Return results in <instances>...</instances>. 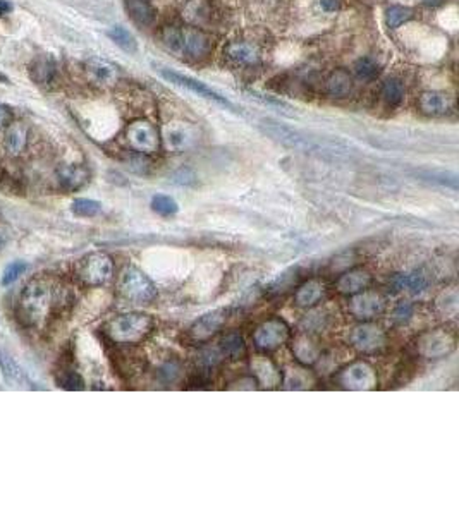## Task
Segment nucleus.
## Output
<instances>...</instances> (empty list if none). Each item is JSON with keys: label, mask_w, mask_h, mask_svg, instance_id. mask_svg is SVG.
I'll use <instances>...</instances> for the list:
<instances>
[{"label": "nucleus", "mask_w": 459, "mask_h": 515, "mask_svg": "<svg viewBox=\"0 0 459 515\" xmlns=\"http://www.w3.org/2000/svg\"><path fill=\"white\" fill-rule=\"evenodd\" d=\"M164 47L182 61L201 62L214 50V38L194 26H165L160 31Z\"/></svg>", "instance_id": "1"}, {"label": "nucleus", "mask_w": 459, "mask_h": 515, "mask_svg": "<svg viewBox=\"0 0 459 515\" xmlns=\"http://www.w3.org/2000/svg\"><path fill=\"white\" fill-rule=\"evenodd\" d=\"M258 126L262 129L263 134H267L270 139H274L275 143L282 145L284 148L295 150V152L306 154H341L346 152V148L341 143L315 138V136L284 126V124H279L275 120L263 119L260 120Z\"/></svg>", "instance_id": "2"}, {"label": "nucleus", "mask_w": 459, "mask_h": 515, "mask_svg": "<svg viewBox=\"0 0 459 515\" xmlns=\"http://www.w3.org/2000/svg\"><path fill=\"white\" fill-rule=\"evenodd\" d=\"M155 330V319L145 312H124L109 319L104 326L107 338L114 344L134 345L146 340Z\"/></svg>", "instance_id": "3"}, {"label": "nucleus", "mask_w": 459, "mask_h": 515, "mask_svg": "<svg viewBox=\"0 0 459 515\" xmlns=\"http://www.w3.org/2000/svg\"><path fill=\"white\" fill-rule=\"evenodd\" d=\"M52 309V289L47 282L33 280L28 283L20 299V318L24 325L36 326L49 316Z\"/></svg>", "instance_id": "4"}, {"label": "nucleus", "mask_w": 459, "mask_h": 515, "mask_svg": "<svg viewBox=\"0 0 459 515\" xmlns=\"http://www.w3.org/2000/svg\"><path fill=\"white\" fill-rule=\"evenodd\" d=\"M119 292L124 299L134 304H150L157 299V287L148 275L143 274L139 268L127 267L120 274Z\"/></svg>", "instance_id": "5"}, {"label": "nucleus", "mask_w": 459, "mask_h": 515, "mask_svg": "<svg viewBox=\"0 0 459 515\" xmlns=\"http://www.w3.org/2000/svg\"><path fill=\"white\" fill-rule=\"evenodd\" d=\"M456 349V333L446 328L428 330L417 340V352L425 359L447 358Z\"/></svg>", "instance_id": "6"}, {"label": "nucleus", "mask_w": 459, "mask_h": 515, "mask_svg": "<svg viewBox=\"0 0 459 515\" xmlns=\"http://www.w3.org/2000/svg\"><path fill=\"white\" fill-rule=\"evenodd\" d=\"M291 337V328L282 318H269L253 332V344L262 352H274Z\"/></svg>", "instance_id": "7"}, {"label": "nucleus", "mask_w": 459, "mask_h": 515, "mask_svg": "<svg viewBox=\"0 0 459 515\" xmlns=\"http://www.w3.org/2000/svg\"><path fill=\"white\" fill-rule=\"evenodd\" d=\"M126 141L131 150L141 154H153L160 148V132L145 119L133 120L126 127Z\"/></svg>", "instance_id": "8"}, {"label": "nucleus", "mask_w": 459, "mask_h": 515, "mask_svg": "<svg viewBox=\"0 0 459 515\" xmlns=\"http://www.w3.org/2000/svg\"><path fill=\"white\" fill-rule=\"evenodd\" d=\"M337 385L344 390H355V392H366L377 386V373L373 366L366 360H356L348 364L344 370L337 374Z\"/></svg>", "instance_id": "9"}, {"label": "nucleus", "mask_w": 459, "mask_h": 515, "mask_svg": "<svg viewBox=\"0 0 459 515\" xmlns=\"http://www.w3.org/2000/svg\"><path fill=\"white\" fill-rule=\"evenodd\" d=\"M114 274V263L110 260V256L105 253H93V255H88L84 260L79 263L78 268V277L84 285L97 287L104 285L105 282L110 280Z\"/></svg>", "instance_id": "10"}, {"label": "nucleus", "mask_w": 459, "mask_h": 515, "mask_svg": "<svg viewBox=\"0 0 459 515\" xmlns=\"http://www.w3.org/2000/svg\"><path fill=\"white\" fill-rule=\"evenodd\" d=\"M348 342L352 349H356L361 354H375L382 351L387 344V335L380 326L373 325L370 322H363L361 325L355 326L350 332Z\"/></svg>", "instance_id": "11"}, {"label": "nucleus", "mask_w": 459, "mask_h": 515, "mask_svg": "<svg viewBox=\"0 0 459 515\" xmlns=\"http://www.w3.org/2000/svg\"><path fill=\"white\" fill-rule=\"evenodd\" d=\"M194 139H196V136H194L193 127L182 120H171V122L164 124L162 131H160V143L171 153L186 152L193 146Z\"/></svg>", "instance_id": "12"}, {"label": "nucleus", "mask_w": 459, "mask_h": 515, "mask_svg": "<svg viewBox=\"0 0 459 515\" xmlns=\"http://www.w3.org/2000/svg\"><path fill=\"white\" fill-rule=\"evenodd\" d=\"M385 299L382 294L375 292V290H361V292L355 294L350 303V311L359 322H372V319L378 318L382 312L385 311Z\"/></svg>", "instance_id": "13"}, {"label": "nucleus", "mask_w": 459, "mask_h": 515, "mask_svg": "<svg viewBox=\"0 0 459 515\" xmlns=\"http://www.w3.org/2000/svg\"><path fill=\"white\" fill-rule=\"evenodd\" d=\"M224 55L236 68H256L262 62V50L256 43L236 40L226 45Z\"/></svg>", "instance_id": "14"}, {"label": "nucleus", "mask_w": 459, "mask_h": 515, "mask_svg": "<svg viewBox=\"0 0 459 515\" xmlns=\"http://www.w3.org/2000/svg\"><path fill=\"white\" fill-rule=\"evenodd\" d=\"M454 98L444 91L428 90L418 97V110L427 117H446L454 112Z\"/></svg>", "instance_id": "15"}, {"label": "nucleus", "mask_w": 459, "mask_h": 515, "mask_svg": "<svg viewBox=\"0 0 459 515\" xmlns=\"http://www.w3.org/2000/svg\"><path fill=\"white\" fill-rule=\"evenodd\" d=\"M160 74H162L167 81H171V83L178 84V86L188 88L189 91H193V93H196L198 97H203V98H207V100H214V102H217V103H220V105L227 106V109L236 110V106H234L233 103H231L229 100H227L226 97H222V95H219V93H217V91L212 90V88H208L207 84H205V83H200V81L193 79V77L178 74V72H174V71H167V69H162V71H160Z\"/></svg>", "instance_id": "16"}, {"label": "nucleus", "mask_w": 459, "mask_h": 515, "mask_svg": "<svg viewBox=\"0 0 459 515\" xmlns=\"http://www.w3.org/2000/svg\"><path fill=\"white\" fill-rule=\"evenodd\" d=\"M226 319H227L226 309H215V311L207 312V315L198 318L196 322L191 325L189 337L193 338L194 342H208L220 332V328L224 326Z\"/></svg>", "instance_id": "17"}, {"label": "nucleus", "mask_w": 459, "mask_h": 515, "mask_svg": "<svg viewBox=\"0 0 459 515\" xmlns=\"http://www.w3.org/2000/svg\"><path fill=\"white\" fill-rule=\"evenodd\" d=\"M324 91L329 98L334 100H344L350 98L355 91V81L352 76L346 69H334L329 76L325 77Z\"/></svg>", "instance_id": "18"}, {"label": "nucleus", "mask_w": 459, "mask_h": 515, "mask_svg": "<svg viewBox=\"0 0 459 515\" xmlns=\"http://www.w3.org/2000/svg\"><path fill=\"white\" fill-rule=\"evenodd\" d=\"M251 371L262 388H277L282 383V377L275 363L267 356H255L251 359Z\"/></svg>", "instance_id": "19"}, {"label": "nucleus", "mask_w": 459, "mask_h": 515, "mask_svg": "<svg viewBox=\"0 0 459 515\" xmlns=\"http://www.w3.org/2000/svg\"><path fill=\"white\" fill-rule=\"evenodd\" d=\"M88 79L98 86H114L119 79V69L104 58H90L84 65Z\"/></svg>", "instance_id": "20"}, {"label": "nucleus", "mask_w": 459, "mask_h": 515, "mask_svg": "<svg viewBox=\"0 0 459 515\" xmlns=\"http://www.w3.org/2000/svg\"><path fill=\"white\" fill-rule=\"evenodd\" d=\"M370 283H372V275L363 268H355V270L346 271L337 278L336 289L344 296H355L361 290L368 289Z\"/></svg>", "instance_id": "21"}, {"label": "nucleus", "mask_w": 459, "mask_h": 515, "mask_svg": "<svg viewBox=\"0 0 459 515\" xmlns=\"http://www.w3.org/2000/svg\"><path fill=\"white\" fill-rule=\"evenodd\" d=\"M88 174L86 168L79 164H68L62 165L57 171V180L59 186L64 191H78L81 189L84 184L88 182Z\"/></svg>", "instance_id": "22"}, {"label": "nucleus", "mask_w": 459, "mask_h": 515, "mask_svg": "<svg viewBox=\"0 0 459 515\" xmlns=\"http://www.w3.org/2000/svg\"><path fill=\"white\" fill-rule=\"evenodd\" d=\"M325 294V287L320 280H306L297 287L295 294V304L297 308L310 309L317 306Z\"/></svg>", "instance_id": "23"}, {"label": "nucleus", "mask_w": 459, "mask_h": 515, "mask_svg": "<svg viewBox=\"0 0 459 515\" xmlns=\"http://www.w3.org/2000/svg\"><path fill=\"white\" fill-rule=\"evenodd\" d=\"M293 354L297 359V363L304 364V366H311L320 358V347L317 342L308 335H301L293 342Z\"/></svg>", "instance_id": "24"}, {"label": "nucleus", "mask_w": 459, "mask_h": 515, "mask_svg": "<svg viewBox=\"0 0 459 515\" xmlns=\"http://www.w3.org/2000/svg\"><path fill=\"white\" fill-rule=\"evenodd\" d=\"M182 17L188 21L189 26L201 28L212 21V6L208 0H189L182 9Z\"/></svg>", "instance_id": "25"}, {"label": "nucleus", "mask_w": 459, "mask_h": 515, "mask_svg": "<svg viewBox=\"0 0 459 515\" xmlns=\"http://www.w3.org/2000/svg\"><path fill=\"white\" fill-rule=\"evenodd\" d=\"M126 9L131 19L141 28H150L157 19V10L150 0H126Z\"/></svg>", "instance_id": "26"}, {"label": "nucleus", "mask_w": 459, "mask_h": 515, "mask_svg": "<svg viewBox=\"0 0 459 515\" xmlns=\"http://www.w3.org/2000/svg\"><path fill=\"white\" fill-rule=\"evenodd\" d=\"M0 370H2L3 378H6L7 383L17 385V386H26L28 378L24 374V371L21 370L20 364L13 359V356L7 354L6 351L0 349Z\"/></svg>", "instance_id": "27"}, {"label": "nucleus", "mask_w": 459, "mask_h": 515, "mask_svg": "<svg viewBox=\"0 0 459 515\" xmlns=\"http://www.w3.org/2000/svg\"><path fill=\"white\" fill-rule=\"evenodd\" d=\"M26 143H28L26 126H24V124H13L6 134V141H3V145H6V152L16 157V154L24 152Z\"/></svg>", "instance_id": "28"}, {"label": "nucleus", "mask_w": 459, "mask_h": 515, "mask_svg": "<svg viewBox=\"0 0 459 515\" xmlns=\"http://www.w3.org/2000/svg\"><path fill=\"white\" fill-rule=\"evenodd\" d=\"M219 352L222 358L233 360L243 359L246 356V344L243 337L238 333H229L226 338H222V342H220Z\"/></svg>", "instance_id": "29"}, {"label": "nucleus", "mask_w": 459, "mask_h": 515, "mask_svg": "<svg viewBox=\"0 0 459 515\" xmlns=\"http://www.w3.org/2000/svg\"><path fill=\"white\" fill-rule=\"evenodd\" d=\"M428 277L425 274H421V271H411V274H405V275H399L398 278H396V287L401 290H407V292H413V294H421L427 290L428 287Z\"/></svg>", "instance_id": "30"}, {"label": "nucleus", "mask_w": 459, "mask_h": 515, "mask_svg": "<svg viewBox=\"0 0 459 515\" xmlns=\"http://www.w3.org/2000/svg\"><path fill=\"white\" fill-rule=\"evenodd\" d=\"M382 98L389 106L401 105L403 98H405V84L398 77H389L382 84Z\"/></svg>", "instance_id": "31"}, {"label": "nucleus", "mask_w": 459, "mask_h": 515, "mask_svg": "<svg viewBox=\"0 0 459 515\" xmlns=\"http://www.w3.org/2000/svg\"><path fill=\"white\" fill-rule=\"evenodd\" d=\"M109 38L116 43L117 47H120L124 52H130V54H136L138 52V42L133 36V33L130 29L123 28V26H112L109 29Z\"/></svg>", "instance_id": "32"}, {"label": "nucleus", "mask_w": 459, "mask_h": 515, "mask_svg": "<svg viewBox=\"0 0 459 515\" xmlns=\"http://www.w3.org/2000/svg\"><path fill=\"white\" fill-rule=\"evenodd\" d=\"M31 77L38 84L52 83L55 77V64L49 57H38L31 64Z\"/></svg>", "instance_id": "33"}, {"label": "nucleus", "mask_w": 459, "mask_h": 515, "mask_svg": "<svg viewBox=\"0 0 459 515\" xmlns=\"http://www.w3.org/2000/svg\"><path fill=\"white\" fill-rule=\"evenodd\" d=\"M385 26L389 29H396L399 28L401 24L407 23L410 19L414 17V10L410 9V7H403V6H391L385 9Z\"/></svg>", "instance_id": "34"}, {"label": "nucleus", "mask_w": 459, "mask_h": 515, "mask_svg": "<svg viewBox=\"0 0 459 515\" xmlns=\"http://www.w3.org/2000/svg\"><path fill=\"white\" fill-rule=\"evenodd\" d=\"M423 180H428V182L433 184H440L444 187H451L453 191L458 189V175L451 174V172L446 171H421L418 172Z\"/></svg>", "instance_id": "35"}, {"label": "nucleus", "mask_w": 459, "mask_h": 515, "mask_svg": "<svg viewBox=\"0 0 459 515\" xmlns=\"http://www.w3.org/2000/svg\"><path fill=\"white\" fill-rule=\"evenodd\" d=\"M152 209L160 216H174L179 212V205L167 194H157L152 200Z\"/></svg>", "instance_id": "36"}, {"label": "nucleus", "mask_w": 459, "mask_h": 515, "mask_svg": "<svg viewBox=\"0 0 459 515\" xmlns=\"http://www.w3.org/2000/svg\"><path fill=\"white\" fill-rule=\"evenodd\" d=\"M71 209L75 215L90 219V216H97L102 212V205L95 200H88V198H78V200L72 201Z\"/></svg>", "instance_id": "37"}, {"label": "nucleus", "mask_w": 459, "mask_h": 515, "mask_svg": "<svg viewBox=\"0 0 459 515\" xmlns=\"http://www.w3.org/2000/svg\"><path fill=\"white\" fill-rule=\"evenodd\" d=\"M355 72L359 79L372 81L378 74V65L370 57H361L356 61Z\"/></svg>", "instance_id": "38"}, {"label": "nucleus", "mask_w": 459, "mask_h": 515, "mask_svg": "<svg viewBox=\"0 0 459 515\" xmlns=\"http://www.w3.org/2000/svg\"><path fill=\"white\" fill-rule=\"evenodd\" d=\"M311 383V378L308 374V371L304 370H289L288 374H286L284 385L288 388H308Z\"/></svg>", "instance_id": "39"}, {"label": "nucleus", "mask_w": 459, "mask_h": 515, "mask_svg": "<svg viewBox=\"0 0 459 515\" xmlns=\"http://www.w3.org/2000/svg\"><path fill=\"white\" fill-rule=\"evenodd\" d=\"M437 306L440 308V311L446 312V315H454L458 311V292L456 289L446 290V292L440 294L437 297Z\"/></svg>", "instance_id": "40"}, {"label": "nucleus", "mask_w": 459, "mask_h": 515, "mask_svg": "<svg viewBox=\"0 0 459 515\" xmlns=\"http://www.w3.org/2000/svg\"><path fill=\"white\" fill-rule=\"evenodd\" d=\"M26 270L28 264L23 263V261H14V263H10L2 275V285H10V283H14Z\"/></svg>", "instance_id": "41"}, {"label": "nucleus", "mask_w": 459, "mask_h": 515, "mask_svg": "<svg viewBox=\"0 0 459 515\" xmlns=\"http://www.w3.org/2000/svg\"><path fill=\"white\" fill-rule=\"evenodd\" d=\"M59 383H61L62 388H68V390H81L83 388V378L79 377L76 371H69V373H65L64 377L59 378Z\"/></svg>", "instance_id": "42"}, {"label": "nucleus", "mask_w": 459, "mask_h": 515, "mask_svg": "<svg viewBox=\"0 0 459 515\" xmlns=\"http://www.w3.org/2000/svg\"><path fill=\"white\" fill-rule=\"evenodd\" d=\"M181 374V370H179L178 363H165L162 367H160V377L164 378V381L167 383H174L176 380Z\"/></svg>", "instance_id": "43"}, {"label": "nucleus", "mask_w": 459, "mask_h": 515, "mask_svg": "<svg viewBox=\"0 0 459 515\" xmlns=\"http://www.w3.org/2000/svg\"><path fill=\"white\" fill-rule=\"evenodd\" d=\"M320 6L325 13H336L341 7V0H320Z\"/></svg>", "instance_id": "44"}, {"label": "nucleus", "mask_w": 459, "mask_h": 515, "mask_svg": "<svg viewBox=\"0 0 459 515\" xmlns=\"http://www.w3.org/2000/svg\"><path fill=\"white\" fill-rule=\"evenodd\" d=\"M10 120H13V113H10V110L7 109V106L0 105V127H3L6 124H9Z\"/></svg>", "instance_id": "45"}, {"label": "nucleus", "mask_w": 459, "mask_h": 515, "mask_svg": "<svg viewBox=\"0 0 459 515\" xmlns=\"http://www.w3.org/2000/svg\"><path fill=\"white\" fill-rule=\"evenodd\" d=\"M410 315H411V308L407 306V309H405V304H401V306L396 309V318L405 319V318H410Z\"/></svg>", "instance_id": "46"}, {"label": "nucleus", "mask_w": 459, "mask_h": 515, "mask_svg": "<svg viewBox=\"0 0 459 515\" xmlns=\"http://www.w3.org/2000/svg\"><path fill=\"white\" fill-rule=\"evenodd\" d=\"M13 10V6H10L7 0H0V16H3V14L10 13Z\"/></svg>", "instance_id": "47"}, {"label": "nucleus", "mask_w": 459, "mask_h": 515, "mask_svg": "<svg viewBox=\"0 0 459 515\" xmlns=\"http://www.w3.org/2000/svg\"><path fill=\"white\" fill-rule=\"evenodd\" d=\"M6 241H7V235H6V234H2V232H0V249H2V246L6 244Z\"/></svg>", "instance_id": "48"}]
</instances>
